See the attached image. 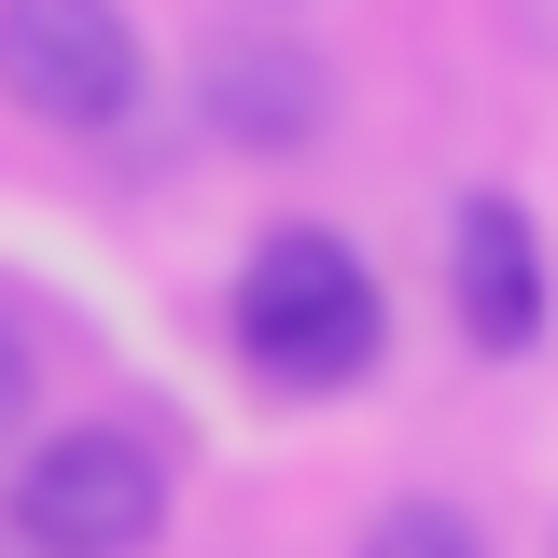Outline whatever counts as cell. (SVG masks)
Wrapping results in <instances>:
<instances>
[{
	"mask_svg": "<svg viewBox=\"0 0 558 558\" xmlns=\"http://www.w3.org/2000/svg\"><path fill=\"white\" fill-rule=\"evenodd\" d=\"M447 322H461V349H475V363L545 349V322H558V266H545V223H531V196L475 182V196L447 209Z\"/></svg>",
	"mask_w": 558,
	"mask_h": 558,
	"instance_id": "obj_4",
	"label": "cell"
},
{
	"mask_svg": "<svg viewBox=\"0 0 558 558\" xmlns=\"http://www.w3.org/2000/svg\"><path fill=\"white\" fill-rule=\"evenodd\" d=\"M0 98L57 140H112L154 98V28L126 0H0Z\"/></svg>",
	"mask_w": 558,
	"mask_h": 558,
	"instance_id": "obj_3",
	"label": "cell"
},
{
	"mask_svg": "<svg viewBox=\"0 0 558 558\" xmlns=\"http://www.w3.org/2000/svg\"><path fill=\"white\" fill-rule=\"evenodd\" d=\"M223 336L279 405H336L391 363V293H377L349 223H266L238 293H223Z\"/></svg>",
	"mask_w": 558,
	"mask_h": 558,
	"instance_id": "obj_1",
	"label": "cell"
},
{
	"mask_svg": "<svg viewBox=\"0 0 558 558\" xmlns=\"http://www.w3.org/2000/svg\"><path fill=\"white\" fill-rule=\"evenodd\" d=\"M28 418H43V349H28L14 307H0V447H28Z\"/></svg>",
	"mask_w": 558,
	"mask_h": 558,
	"instance_id": "obj_7",
	"label": "cell"
},
{
	"mask_svg": "<svg viewBox=\"0 0 558 558\" xmlns=\"http://www.w3.org/2000/svg\"><path fill=\"white\" fill-rule=\"evenodd\" d=\"M196 112L223 154H307V140L336 126V70H322V43H293V28H223L196 57Z\"/></svg>",
	"mask_w": 558,
	"mask_h": 558,
	"instance_id": "obj_5",
	"label": "cell"
},
{
	"mask_svg": "<svg viewBox=\"0 0 558 558\" xmlns=\"http://www.w3.org/2000/svg\"><path fill=\"white\" fill-rule=\"evenodd\" d=\"M349 558H488V531L447 502V488H405V502H391V517H377Z\"/></svg>",
	"mask_w": 558,
	"mask_h": 558,
	"instance_id": "obj_6",
	"label": "cell"
},
{
	"mask_svg": "<svg viewBox=\"0 0 558 558\" xmlns=\"http://www.w3.org/2000/svg\"><path fill=\"white\" fill-rule=\"evenodd\" d=\"M0 531H14V558H154L168 545V447L140 418H57L14 447Z\"/></svg>",
	"mask_w": 558,
	"mask_h": 558,
	"instance_id": "obj_2",
	"label": "cell"
}]
</instances>
